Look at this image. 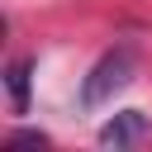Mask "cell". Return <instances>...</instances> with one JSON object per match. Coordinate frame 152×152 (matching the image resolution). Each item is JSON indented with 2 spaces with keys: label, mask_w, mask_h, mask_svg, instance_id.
<instances>
[{
  "label": "cell",
  "mask_w": 152,
  "mask_h": 152,
  "mask_svg": "<svg viewBox=\"0 0 152 152\" xmlns=\"http://www.w3.org/2000/svg\"><path fill=\"white\" fill-rule=\"evenodd\" d=\"M128 76H133V48H114V52H104V57L90 66L86 86H81V104H86V109L104 104L119 86H128Z\"/></svg>",
  "instance_id": "1"
},
{
  "label": "cell",
  "mask_w": 152,
  "mask_h": 152,
  "mask_svg": "<svg viewBox=\"0 0 152 152\" xmlns=\"http://www.w3.org/2000/svg\"><path fill=\"white\" fill-rule=\"evenodd\" d=\"M147 133H152V119H147L142 109H119L114 119L100 124L95 142H100V147H133V142H142Z\"/></svg>",
  "instance_id": "2"
},
{
  "label": "cell",
  "mask_w": 152,
  "mask_h": 152,
  "mask_svg": "<svg viewBox=\"0 0 152 152\" xmlns=\"http://www.w3.org/2000/svg\"><path fill=\"white\" fill-rule=\"evenodd\" d=\"M10 104H14V114L28 109V62L24 57L10 62Z\"/></svg>",
  "instance_id": "3"
},
{
  "label": "cell",
  "mask_w": 152,
  "mask_h": 152,
  "mask_svg": "<svg viewBox=\"0 0 152 152\" xmlns=\"http://www.w3.org/2000/svg\"><path fill=\"white\" fill-rule=\"evenodd\" d=\"M19 147H48V138H43V133H33V128H24V133L5 138V152H19Z\"/></svg>",
  "instance_id": "4"
}]
</instances>
